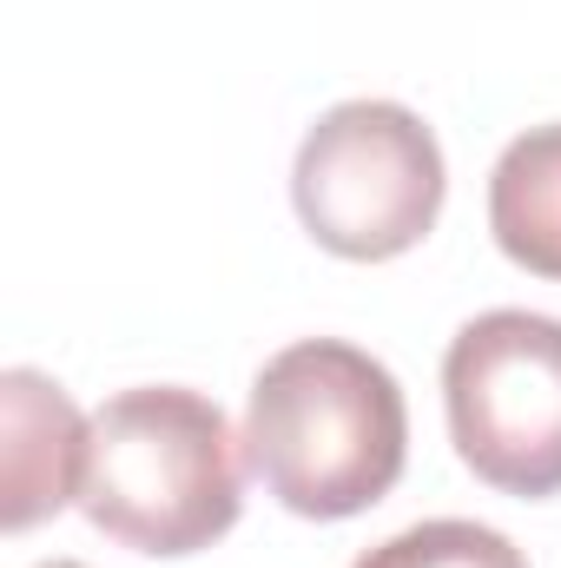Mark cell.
Here are the masks:
<instances>
[{
  "label": "cell",
  "instance_id": "1",
  "mask_svg": "<svg viewBox=\"0 0 561 568\" xmlns=\"http://www.w3.org/2000/svg\"><path fill=\"white\" fill-rule=\"evenodd\" d=\"M245 463L290 516H364L397 489L410 463L404 384L344 337L284 344L252 377Z\"/></svg>",
  "mask_w": 561,
  "mask_h": 568
},
{
  "label": "cell",
  "instance_id": "2",
  "mask_svg": "<svg viewBox=\"0 0 561 568\" xmlns=\"http://www.w3.org/2000/svg\"><path fill=\"white\" fill-rule=\"evenodd\" d=\"M80 509L133 556H198L245 509V436L205 390H120L93 417Z\"/></svg>",
  "mask_w": 561,
  "mask_h": 568
},
{
  "label": "cell",
  "instance_id": "3",
  "mask_svg": "<svg viewBox=\"0 0 561 568\" xmlns=\"http://www.w3.org/2000/svg\"><path fill=\"white\" fill-rule=\"evenodd\" d=\"M290 199L304 232L350 265H384L422 245L449 199L442 145L397 100L330 106L290 165Z\"/></svg>",
  "mask_w": 561,
  "mask_h": 568
},
{
  "label": "cell",
  "instance_id": "4",
  "mask_svg": "<svg viewBox=\"0 0 561 568\" xmlns=\"http://www.w3.org/2000/svg\"><path fill=\"white\" fill-rule=\"evenodd\" d=\"M442 410L476 483L522 503L561 496V317H469L442 351Z\"/></svg>",
  "mask_w": 561,
  "mask_h": 568
},
{
  "label": "cell",
  "instance_id": "5",
  "mask_svg": "<svg viewBox=\"0 0 561 568\" xmlns=\"http://www.w3.org/2000/svg\"><path fill=\"white\" fill-rule=\"evenodd\" d=\"M86 449H93V417L40 377V371H7L0 377V523L20 536L67 503H80L86 483Z\"/></svg>",
  "mask_w": 561,
  "mask_h": 568
},
{
  "label": "cell",
  "instance_id": "6",
  "mask_svg": "<svg viewBox=\"0 0 561 568\" xmlns=\"http://www.w3.org/2000/svg\"><path fill=\"white\" fill-rule=\"evenodd\" d=\"M489 232L509 265L561 284V120L502 145L489 172Z\"/></svg>",
  "mask_w": 561,
  "mask_h": 568
},
{
  "label": "cell",
  "instance_id": "7",
  "mask_svg": "<svg viewBox=\"0 0 561 568\" xmlns=\"http://www.w3.org/2000/svg\"><path fill=\"white\" fill-rule=\"evenodd\" d=\"M350 568H529V556L489 523L436 516V523H417V529L364 549Z\"/></svg>",
  "mask_w": 561,
  "mask_h": 568
},
{
  "label": "cell",
  "instance_id": "8",
  "mask_svg": "<svg viewBox=\"0 0 561 568\" xmlns=\"http://www.w3.org/2000/svg\"><path fill=\"white\" fill-rule=\"evenodd\" d=\"M40 568H80V562H40Z\"/></svg>",
  "mask_w": 561,
  "mask_h": 568
}]
</instances>
